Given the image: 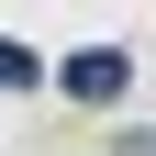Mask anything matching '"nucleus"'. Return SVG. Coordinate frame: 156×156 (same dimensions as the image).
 Instances as JSON below:
<instances>
[{
  "label": "nucleus",
  "instance_id": "nucleus-2",
  "mask_svg": "<svg viewBox=\"0 0 156 156\" xmlns=\"http://www.w3.org/2000/svg\"><path fill=\"white\" fill-rule=\"evenodd\" d=\"M45 78H56L45 56H34V45H11V34H0V89H45Z\"/></svg>",
  "mask_w": 156,
  "mask_h": 156
},
{
  "label": "nucleus",
  "instance_id": "nucleus-1",
  "mask_svg": "<svg viewBox=\"0 0 156 156\" xmlns=\"http://www.w3.org/2000/svg\"><path fill=\"white\" fill-rule=\"evenodd\" d=\"M45 89H56V101H78V112H112V101L134 89V56H123V45H78V56H56Z\"/></svg>",
  "mask_w": 156,
  "mask_h": 156
},
{
  "label": "nucleus",
  "instance_id": "nucleus-3",
  "mask_svg": "<svg viewBox=\"0 0 156 156\" xmlns=\"http://www.w3.org/2000/svg\"><path fill=\"white\" fill-rule=\"evenodd\" d=\"M123 156H156V134H145V123H123Z\"/></svg>",
  "mask_w": 156,
  "mask_h": 156
}]
</instances>
